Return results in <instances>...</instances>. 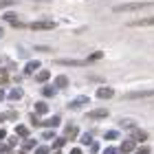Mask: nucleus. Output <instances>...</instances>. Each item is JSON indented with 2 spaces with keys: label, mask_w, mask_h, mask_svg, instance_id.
Listing matches in <instances>:
<instances>
[{
  "label": "nucleus",
  "mask_w": 154,
  "mask_h": 154,
  "mask_svg": "<svg viewBox=\"0 0 154 154\" xmlns=\"http://www.w3.org/2000/svg\"><path fill=\"white\" fill-rule=\"evenodd\" d=\"M68 86V77L66 75H57L55 77V88H66Z\"/></svg>",
  "instance_id": "nucleus-11"
},
{
  "label": "nucleus",
  "mask_w": 154,
  "mask_h": 154,
  "mask_svg": "<svg viewBox=\"0 0 154 154\" xmlns=\"http://www.w3.org/2000/svg\"><path fill=\"white\" fill-rule=\"evenodd\" d=\"M119 150H115V148H106V150H103V154H117Z\"/></svg>",
  "instance_id": "nucleus-30"
},
{
  "label": "nucleus",
  "mask_w": 154,
  "mask_h": 154,
  "mask_svg": "<svg viewBox=\"0 0 154 154\" xmlns=\"http://www.w3.org/2000/svg\"><path fill=\"white\" fill-rule=\"evenodd\" d=\"M2 139H7V132H5V130H0V141H2Z\"/></svg>",
  "instance_id": "nucleus-34"
},
{
  "label": "nucleus",
  "mask_w": 154,
  "mask_h": 154,
  "mask_svg": "<svg viewBox=\"0 0 154 154\" xmlns=\"http://www.w3.org/2000/svg\"><path fill=\"white\" fill-rule=\"evenodd\" d=\"M145 97H154V88L152 90H134V93H128L123 99H145Z\"/></svg>",
  "instance_id": "nucleus-2"
},
{
  "label": "nucleus",
  "mask_w": 154,
  "mask_h": 154,
  "mask_svg": "<svg viewBox=\"0 0 154 154\" xmlns=\"http://www.w3.org/2000/svg\"><path fill=\"white\" fill-rule=\"evenodd\" d=\"M77 134H79V130H77L75 125H68V128H66V137H68V139H75Z\"/></svg>",
  "instance_id": "nucleus-18"
},
{
  "label": "nucleus",
  "mask_w": 154,
  "mask_h": 154,
  "mask_svg": "<svg viewBox=\"0 0 154 154\" xmlns=\"http://www.w3.org/2000/svg\"><path fill=\"white\" fill-rule=\"evenodd\" d=\"M88 103H90V99L82 95V97H75V99L68 103V108H71V110H79V108H84V106H88Z\"/></svg>",
  "instance_id": "nucleus-4"
},
{
  "label": "nucleus",
  "mask_w": 154,
  "mask_h": 154,
  "mask_svg": "<svg viewBox=\"0 0 154 154\" xmlns=\"http://www.w3.org/2000/svg\"><path fill=\"white\" fill-rule=\"evenodd\" d=\"M16 134L18 137H29V128H24V125H16Z\"/></svg>",
  "instance_id": "nucleus-19"
},
{
  "label": "nucleus",
  "mask_w": 154,
  "mask_h": 154,
  "mask_svg": "<svg viewBox=\"0 0 154 154\" xmlns=\"http://www.w3.org/2000/svg\"><path fill=\"white\" fill-rule=\"evenodd\" d=\"M132 150H134V139H128V141H123L121 148H119V152H121V154H128V152H132Z\"/></svg>",
  "instance_id": "nucleus-9"
},
{
  "label": "nucleus",
  "mask_w": 154,
  "mask_h": 154,
  "mask_svg": "<svg viewBox=\"0 0 154 154\" xmlns=\"http://www.w3.org/2000/svg\"><path fill=\"white\" fill-rule=\"evenodd\" d=\"M0 99H5V90H0Z\"/></svg>",
  "instance_id": "nucleus-35"
},
{
  "label": "nucleus",
  "mask_w": 154,
  "mask_h": 154,
  "mask_svg": "<svg viewBox=\"0 0 154 154\" xmlns=\"http://www.w3.org/2000/svg\"><path fill=\"white\" fill-rule=\"evenodd\" d=\"M117 139H119V132L117 130H108L106 132V141H117Z\"/></svg>",
  "instance_id": "nucleus-20"
},
{
  "label": "nucleus",
  "mask_w": 154,
  "mask_h": 154,
  "mask_svg": "<svg viewBox=\"0 0 154 154\" xmlns=\"http://www.w3.org/2000/svg\"><path fill=\"white\" fill-rule=\"evenodd\" d=\"M143 7H150V2H125V5H117L115 11L121 13V11H137V9H143Z\"/></svg>",
  "instance_id": "nucleus-1"
},
{
  "label": "nucleus",
  "mask_w": 154,
  "mask_h": 154,
  "mask_svg": "<svg viewBox=\"0 0 154 154\" xmlns=\"http://www.w3.org/2000/svg\"><path fill=\"white\" fill-rule=\"evenodd\" d=\"M9 99H11V101H18V99H22V88H16V90H11V93H9Z\"/></svg>",
  "instance_id": "nucleus-16"
},
{
  "label": "nucleus",
  "mask_w": 154,
  "mask_h": 154,
  "mask_svg": "<svg viewBox=\"0 0 154 154\" xmlns=\"http://www.w3.org/2000/svg\"><path fill=\"white\" fill-rule=\"evenodd\" d=\"M132 139H134V141H148V132L134 128V132H132Z\"/></svg>",
  "instance_id": "nucleus-10"
},
{
  "label": "nucleus",
  "mask_w": 154,
  "mask_h": 154,
  "mask_svg": "<svg viewBox=\"0 0 154 154\" xmlns=\"http://www.w3.org/2000/svg\"><path fill=\"white\" fill-rule=\"evenodd\" d=\"M90 152H93V154L99 152V145H97V143H90Z\"/></svg>",
  "instance_id": "nucleus-31"
},
{
  "label": "nucleus",
  "mask_w": 154,
  "mask_h": 154,
  "mask_svg": "<svg viewBox=\"0 0 154 154\" xmlns=\"http://www.w3.org/2000/svg\"><path fill=\"white\" fill-rule=\"evenodd\" d=\"M60 121H62V119H60L57 115H55V117H51V119H46V121H44V125H48V128H57V125H60Z\"/></svg>",
  "instance_id": "nucleus-15"
},
{
  "label": "nucleus",
  "mask_w": 154,
  "mask_h": 154,
  "mask_svg": "<svg viewBox=\"0 0 154 154\" xmlns=\"http://www.w3.org/2000/svg\"><path fill=\"white\" fill-rule=\"evenodd\" d=\"M0 152H7V148H2V145H0Z\"/></svg>",
  "instance_id": "nucleus-36"
},
{
  "label": "nucleus",
  "mask_w": 154,
  "mask_h": 154,
  "mask_svg": "<svg viewBox=\"0 0 154 154\" xmlns=\"http://www.w3.org/2000/svg\"><path fill=\"white\" fill-rule=\"evenodd\" d=\"M103 117H108V108H97L88 112V119H103Z\"/></svg>",
  "instance_id": "nucleus-7"
},
{
  "label": "nucleus",
  "mask_w": 154,
  "mask_h": 154,
  "mask_svg": "<svg viewBox=\"0 0 154 154\" xmlns=\"http://www.w3.org/2000/svg\"><path fill=\"white\" fill-rule=\"evenodd\" d=\"M55 154H60V150H57V152H55Z\"/></svg>",
  "instance_id": "nucleus-38"
},
{
  "label": "nucleus",
  "mask_w": 154,
  "mask_h": 154,
  "mask_svg": "<svg viewBox=\"0 0 154 154\" xmlns=\"http://www.w3.org/2000/svg\"><path fill=\"white\" fill-rule=\"evenodd\" d=\"M97 97H99V99H110V97H115V90L108 88V86H101L97 90Z\"/></svg>",
  "instance_id": "nucleus-6"
},
{
  "label": "nucleus",
  "mask_w": 154,
  "mask_h": 154,
  "mask_svg": "<svg viewBox=\"0 0 154 154\" xmlns=\"http://www.w3.org/2000/svg\"><path fill=\"white\" fill-rule=\"evenodd\" d=\"M33 108H35V112H38V115H46V112H48V106H46L44 101H38Z\"/></svg>",
  "instance_id": "nucleus-14"
},
{
  "label": "nucleus",
  "mask_w": 154,
  "mask_h": 154,
  "mask_svg": "<svg viewBox=\"0 0 154 154\" xmlns=\"http://www.w3.org/2000/svg\"><path fill=\"white\" fill-rule=\"evenodd\" d=\"M64 143H66V139H55V143H53V145H55V148L60 150V148H62V145H64Z\"/></svg>",
  "instance_id": "nucleus-26"
},
{
  "label": "nucleus",
  "mask_w": 154,
  "mask_h": 154,
  "mask_svg": "<svg viewBox=\"0 0 154 154\" xmlns=\"http://www.w3.org/2000/svg\"><path fill=\"white\" fill-rule=\"evenodd\" d=\"M18 0H0V9H2V7H9V5H16Z\"/></svg>",
  "instance_id": "nucleus-25"
},
{
  "label": "nucleus",
  "mask_w": 154,
  "mask_h": 154,
  "mask_svg": "<svg viewBox=\"0 0 154 154\" xmlns=\"http://www.w3.org/2000/svg\"><path fill=\"white\" fill-rule=\"evenodd\" d=\"M2 20H7V22H11L13 26H22V22H18V16L16 13H5Z\"/></svg>",
  "instance_id": "nucleus-12"
},
{
  "label": "nucleus",
  "mask_w": 154,
  "mask_h": 154,
  "mask_svg": "<svg viewBox=\"0 0 154 154\" xmlns=\"http://www.w3.org/2000/svg\"><path fill=\"white\" fill-rule=\"evenodd\" d=\"M31 123H33V125H40V119H38V115H31Z\"/></svg>",
  "instance_id": "nucleus-29"
},
{
  "label": "nucleus",
  "mask_w": 154,
  "mask_h": 154,
  "mask_svg": "<svg viewBox=\"0 0 154 154\" xmlns=\"http://www.w3.org/2000/svg\"><path fill=\"white\" fill-rule=\"evenodd\" d=\"M137 154H150V148H145V145L143 148H137Z\"/></svg>",
  "instance_id": "nucleus-27"
},
{
  "label": "nucleus",
  "mask_w": 154,
  "mask_h": 154,
  "mask_svg": "<svg viewBox=\"0 0 154 154\" xmlns=\"http://www.w3.org/2000/svg\"><path fill=\"white\" fill-rule=\"evenodd\" d=\"M35 154H48V148H44V145H42V148L35 150Z\"/></svg>",
  "instance_id": "nucleus-28"
},
{
  "label": "nucleus",
  "mask_w": 154,
  "mask_h": 154,
  "mask_svg": "<svg viewBox=\"0 0 154 154\" xmlns=\"http://www.w3.org/2000/svg\"><path fill=\"white\" fill-rule=\"evenodd\" d=\"M42 137H44L46 141H53V139H55V132H53V130H46V132H44Z\"/></svg>",
  "instance_id": "nucleus-24"
},
{
  "label": "nucleus",
  "mask_w": 154,
  "mask_h": 154,
  "mask_svg": "<svg viewBox=\"0 0 154 154\" xmlns=\"http://www.w3.org/2000/svg\"><path fill=\"white\" fill-rule=\"evenodd\" d=\"M0 62H2V57H0Z\"/></svg>",
  "instance_id": "nucleus-39"
},
{
  "label": "nucleus",
  "mask_w": 154,
  "mask_h": 154,
  "mask_svg": "<svg viewBox=\"0 0 154 154\" xmlns=\"http://www.w3.org/2000/svg\"><path fill=\"white\" fill-rule=\"evenodd\" d=\"M71 154H82V150H79V148H73V150H71Z\"/></svg>",
  "instance_id": "nucleus-33"
},
{
  "label": "nucleus",
  "mask_w": 154,
  "mask_h": 154,
  "mask_svg": "<svg viewBox=\"0 0 154 154\" xmlns=\"http://www.w3.org/2000/svg\"><path fill=\"white\" fill-rule=\"evenodd\" d=\"M42 95H44V97H53L55 95V88L53 86H44V88H42Z\"/></svg>",
  "instance_id": "nucleus-21"
},
{
  "label": "nucleus",
  "mask_w": 154,
  "mask_h": 154,
  "mask_svg": "<svg viewBox=\"0 0 154 154\" xmlns=\"http://www.w3.org/2000/svg\"><path fill=\"white\" fill-rule=\"evenodd\" d=\"M48 77H51V73H48V71H40V73H38V82H40V84H46Z\"/></svg>",
  "instance_id": "nucleus-17"
},
{
  "label": "nucleus",
  "mask_w": 154,
  "mask_h": 154,
  "mask_svg": "<svg viewBox=\"0 0 154 154\" xmlns=\"http://www.w3.org/2000/svg\"><path fill=\"white\" fill-rule=\"evenodd\" d=\"M33 145H35V141H31V139H29V141H26V143H24V148H26V150H31V148H33Z\"/></svg>",
  "instance_id": "nucleus-32"
},
{
  "label": "nucleus",
  "mask_w": 154,
  "mask_h": 154,
  "mask_svg": "<svg viewBox=\"0 0 154 154\" xmlns=\"http://www.w3.org/2000/svg\"><path fill=\"white\" fill-rule=\"evenodd\" d=\"M57 64H64V66H82L84 62L82 60H57Z\"/></svg>",
  "instance_id": "nucleus-13"
},
{
  "label": "nucleus",
  "mask_w": 154,
  "mask_h": 154,
  "mask_svg": "<svg viewBox=\"0 0 154 154\" xmlns=\"http://www.w3.org/2000/svg\"><path fill=\"white\" fill-rule=\"evenodd\" d=\"M31 29L33 31H48V29H55V22L53 20H42V22H33Z\"/></svg>",
  "instance_id": "nucleus-3"
},
{
  "label": "nucleus",
  "mask_w": 154,
  "mask_h": 154,
  "mask_svg": "<svg viewBox=\"0 0 154 154\" xmlns=\"http://www.w3.org/2000/svg\"><path fill=\"white\" fill-rule=\"evenodd\" d=\"M0 35H2V29H0Z\"/></svg>",
  "instance_id": "nucleus-37"
},
{
  "label": "nucleus",
  "mask_w": 154,
  "mask_h": 154,
  "mask_svg": "<svg viewBox=\"0 0 154 154\" xmlns=\"http://www.w3.org/2000/svg\"><path fill=\"white\" fill-rule=\"evenodd\" d=\"M35 71H40V62H38V60H31L29 64L24 66V73H26V75H33Z\"/></svg>",
  "instance_id": "nucleus-8"
},
{
  "label": "nucleus",
  "mask_w": 154,
  "mask_h": 154,
  "mask_svg": "<svg viewBox=\"0 0 154 154\" xmlns=\"http://www.w3.org/2000/svg\"><path fill=\"white\" fill-rule=\"evenodd\" d=\"M82 143L90 145V143H93V134H90V132H86V134H82Z\"/></svg>",
  "instance_id": "nucleus-22"
},
{
  "label": "nucleus",
  "mask_w": 154,
  "mask_h": 154,
  "mask_svg": "<svg viewBox=\"0 0 154 154\" xmlns=\"http://www.w3.org/2000/svg\"><path fill=\"white\" fill-rule=\"evenodd\" d=\"M128 26H154V16L152 18H143V20H130L128 22Z\"/></svg>",
  "instance_id": "nucleus-5"
},
{
  "label": "nucleus",
  "mask_w": 154,
  "mask_h": 154,
  "mask_svg": "<svg viewBox=\"0 0 154 154\" xmlns=\"http://www.w3.org/2000/svg\"><path fill=\"white\" fill-rule=\"evenodd\" d=\"M103 57V53L101 51H95L93 55H88V62H95V60H101Z\"/></svg>",
  "instance_id": "nucleus-23"
}]
</instances>
